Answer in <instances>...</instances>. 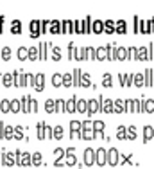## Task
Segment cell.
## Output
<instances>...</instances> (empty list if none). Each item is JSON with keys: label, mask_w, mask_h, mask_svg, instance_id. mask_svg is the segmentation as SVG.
Instances as JSON below:
<instances>
[{"label": "cell", "mask_w": 154, "mask_h": 169, "mask_svg": "<svg viewBox=\"0 0 154 169\" xmlns=\"http://www.w3.org/2000/svg\"><path fill=\"white\" fill-rule=\"evenodd\" d=\"M38 137L39 139H45V124H43V122L38 124Z\"/></svg>", "instance_id": "obj_26"}, {"label": "cell", "mask_w": 154, "mask_h": 169, "mask_svg": "<svg viewBox=\"0 0 154 169\" xmlns=\"http://www.w3.org/2000/svg\"><path fill=\"white\" fill-rule=\"evenodd\" d=\"M152 128H145L143 130V140H149V139H152Z\"/></svg>", "instance_id": "obj_24"}, {"label": "cell", "mask_w": 154, "mask_h": 169, "mask_svg": "<svg viewBox=\"0 0 154 169\" xmlns=\"http://www.w3.org/2000/svg\"><path fill=\"white\" fill-rule=\"evenodd\" d=\"M31 25H32V27H31V36L36 38V36L39 34V31H38V25H39V23H38V22H32Z\"/></svg>", "instance_id": "obj_20"}, {"label": "cell", "mask_w": 154, "mask_h": 169, "mask_svg": "<svg viewBox=\"0 0 154 169\" xmlns=\"http://www.w3.org/2000/svg\"><path fill=\"white\" fill-rule=\"evenodd\" d=\"M113 108H115V104H113V103H111V101H109V99H108V101H106V103H104V104H102V103H100V110H104V112H111V110H113Z\"/></svg>", "instance_id": "obj_12"}, {"label": "cell", "mask_w": 154, "mask_h": 169, "mask_svg": "<svg viewBox=\"0 0 154 169\" xmlns=\"http://www.w3.org/2000/svg\"><path fill=\"white\" fill-rule=\"evenodd\" d=\"M68 52H70V58H72V59H74V58L77 59V49L74 47V45H70V47H68Z\"/></svg>", "instance_id": "obj_35"}, {"label": "cell", "mask_w": 154, "mask_h": 169, "mask_svg": "<svg viewBox=\"0 0 154 169\" xmlns=\"http://www.w3.org/2000/svg\"><path fill=\"white\" fill-rule=\"evenodd\" d=\"M93 128H95V132H102L104 130V122H93Z\"/></svg>", "instance_id": "obj_41"}, {"label": "cell", "mask_w": 154, "mask_h": 169, "mask_svg": "<svg viewBox=\"0 0 154 169\" xmlns=\"http://www.w3.org/2000/svg\"><path fill=\"white\" fill-rule=\"evenodd\" d=\"M16 164H20V166H29L31 164V155L29 153H22V158H18Z\"/></svg>", "instance_id": "obj_7"}, {"label": "cell", "mask_w": 154, "mask_h": 169, "mask_svg": "<svg viewBox=\"0 0 154 169\" xmlns=\"http://www.w3.org/2000/svg\"><path fill=\"white\" fill-rule=\"evenodd\" d=\"M52 25H54V27H52V29H50V31H52V33H59V31H61V27H59V23H58V22H54V23H52Z\"/></svg>", "instance_id": "obj_45"}, {"label": "cell", "mask_w": 154, "mask_h": 169, "mask_svg": "<svg viewBox=\"0 0 154 169\" xmlns=\"http://www.w3.org/2000/svg\"><path fill=\"white\" fill-rule=\"evenodd\" d=\"M29 58H31V59H36V58H39V49H36V47H31V49H29Z\"/></svg>", "instance_id": "obj_18"}, {"label": "cell", "mask_w": 154, "mask_h": 169, "mask_svg": "<svg viewBox=\"0 0 154 169\" xmlns=\"http://www.w3.org/2000/svg\"><path fill=\"white\" fill-rule=\"evenodd\" d=\"M104 86H111V76L109 74L104 76Z\"/></svg>", "instance_id": "obj_42"}, {"label": "cell", "mask_w": 154, "mask_h": 169, "mask_svg": "<svg viewBox=\"0 0 154 169\" xmlns=\"http://www.w3.org/2000/svg\"><path fill=\"white\" fill-rule=\"evenodd\" d=\"M81 126H82V122H79V121H72V122H70V135H72V139H74V135H79V137H81V133H79L82 130Z\"/></svg>", "instance_id": "obj_2"}, {"label": "cell", "mask_w": 154, "mask_h": 169, "mask_svg": "<svg viewBox=\"0 0 154 169\" xmlns=\"http://www.w3.org/2000/svg\"><path fill=\"white\" fill-rule=\"evenodd\" d=\"M108 155H109V160H108V162H109L111 166H115L116 162H118V151H116V150H109Z\"/></svg>", "instance_id": "obj_8"}, {"label": "cell", "mask_w": 154, "mask_h": 169, "mask_svg": "<svg viewBox=\"0 0 154 169\" xmlns=\"http://www.w3.org/2000/svg\"><path fill=\"white\" fill-rule=\"evenodd\" d=\"M54 153L58 155L59 158H63V157H65V150H56V151H54Z\"/></svg>", "instance_id": "obj_48"}, {"label": "cell", "mask_w": 154, "mask_h": 169, "mask_svg": "<svg viewBox=\"0 0 154 169\" xmlns=\"http://www.w3.org/2000/svg\"><path fill=\"white\" fill-rule=\"evenodd\" d=\"M149 52H147V49H140L138 51V59H149Z\"/></svg>", "instance_id": "obj_23"}, {"label": "cell", "mask_w": 154, "mask_h": 169, "mask_svg": "<svg viewBox=\"0 0 154 169\" xmlns=\"http://www.w3.org/2000/svg\"><path fill=\"white\" fill-rule=\"evenodd\" d=\"M9 54H11V49H9V47H4V49H2V58H4V59H9Z\"/></svg>", "instance_id": "obj_32"}, {"label": "cell", "mask_w": 154, "mask_h": 169, "mask_svg": "<svg viewBox=\"0 0 154 169\" xmlns=\"http://www.w3.org/2000/svg\"><path fill=\"white\" fill-rule=\"evenodd\" d=\"M135 85H136V86H142V85H143V76H142V74H136L135 76Z\"/></svg>", "instance_id": "obj_31"}, {"label": "cell", "mask_w": 154, "mask_h": 169, "mask_svg": "<svg viewBox=\"0 0 154 169\" xmlns=\"http://www.w3.org/2000/svg\"><path fill=\"white\" fill-rule=\"evenodd\" d=\"M31 106H32V112L38 110V103H36V99H31Z\"/></svg>", "instance_id": "obj_47"}, {"label": "cell", "mask_w": 154, "mask_h": 169, "mask_svg": "<svg viewBox=\"0 0 154 169\" xmlns=\"http://www.w3.org/2000/svg\"><path fill=\"white\" fill-rule=\"evenodd\" d=\"M50 47V43L49 41H43L41 45H39V58L41 59H47V49Z\"/></svg>", "instance_id": "obj_6"}, {"label": "cell", "mask_w": 154, "mask_h": 169, "mask_svg": "<svg viewBox=\"0 0 154 169\" xmlns=\"http://www.w3.org/2000/svg\"><path fill=\"white\" fill-rule=\"evenodd\" d=\"M47 110H49L50 113H54V103H52V101H49V103H47Z\"/></svg>", "instance_id": "obj_46"}, {"label": "cell", "mask_w": 154, "mask_h": 169, "mask_svg": "<svg viewBox=\"0 0 154 169\" xmlns=\"http://www.w3.org/2000/svg\"><path fill=\"white\" fill-rule=\"evenodd\" d=\"M102 29H104V27H102V22H95V23H93V31H95V33H102Z\"/></svg>", "instance_id": "obj_37"}, {"label": "cell", "mask_w": 154, "mask_h": 169, "mask_svg": "<svg viewBox=\"0 0 154 169\" xmlns=\"http://www.w3.org/2000/svg\"><path fill=\"white\" fill-rule=\"evenodd\" d=\"M108 56H109V47H106V49H99V51H97V58H99V59H106Z\"/></svg>", "instance_id": "obj_9"}, {"label": "cell", "mask_w": 154, "mask_h": 169, "mask_svg": "<svg viewBox=\"0 0 154 169\" xmlns=\"http://www.w3.org/2000/svg\"><path fill=\"white\" fill-rule=\"evenodd\" d=\"M93 122H82V133H81V139H95V132H93Z\"/></svg>", "instance_id": "obj_1"}, {"label": "cell", "mask_w": 154, "mask_h": 169, "mask_svg": "<svg viewBox=\"0 0 154 169\" xmlns=\"http://www.w3.org/2000/svg\"><path fill=\"white\" fill-rule=\"evenodd\" d=\"M13 79H15V74L13 76H4V83H5V86H11V85H13Z\"/></svg>", "instance_id": "obj_30"}, {"label": "cell", "mask_w": 154, "mask_h": 169, "mask_svg": "<svg viewBox=\"0 0 154 169\" xmlns=\"http://www.w3.org/2000/svg\"><path fill=\"white\" fill-rule=\"evenodd\" d=\"M81 86H92V79L88 74H82L81 76Z\"/></svg>", "instance_id": "obj_13"}, {"label": "cell", "mask_w": 154, "mask_h": 169, "mask_svg": "<svg viewBox=\"0 0 154 169\" xmlns=\"http://www.w3.org/2000/svg\"><path fill=\"white\" fill-rule=\"evenodd\" d=\"M93 157H95L93 150H86V151H84V164H86V166H92V164L95 162V158H93Z\"/></svg>", "instance_id": "obj_5"}, {"label": "cell", "mask_w": 154, "mask_h": 169, "mask_svg": "<svg viewBox=\"0 0 154 169\" xmlns=\"http://www.w3.org/2000/svg\"><path fill=\"white\" fill-rule=\"evenodd\" d=\"M32 164H34V166L41 164V155H39V153H34V155H32Z\"/></svg>", "instance_id": "obj_34"}, {"label": "cell", "mask_w": 154, "mask_h": 169, "mask_svg": "<svg viewBox=\"0 0 154 169\" xmlns=\"http://www.w3.org/2000/svg\"><path fill=\"white\" fill-rule=\"evenodd\" d=\"M9 108H11V104H9L7 101H2V103H0V110H2V112H7Z\"/></svg>", "instance_id": "obj_38"}, {"label": "cell", "mask_w": 154, "mask_h": 169, "mask_svg": "<svg viewBox=\"0 0 154 169\" xmlns=\"http://www.w3.org/2000/svg\"><path fill=\"white\" fill-rule=\"evenodd\" d=\"M127 139H136V130L131 126V128H127Z\"/></svg>", "instance_id": "obj_36"}, {"label": "cell", "mask_w": 154, "mask_h": 169, "mask_svg": "<svg viewBox=\"0 0 154 169\" xmlns=\"http://www.w3.org/2000/svg\"><path fill=\"white\" fill-rule=\"evenodd\" d=\"M63 85H65V86H72V85H74V77L70 74L63 76Z\"/></svg>", "instance_id": "obj_17"}, {"label": "cell", "mask_w": 154, "mask_h": 169, "mask_svg": "<svg viewBox=\"0 0 154 169\" xmlns=\"http://www.w3.org/2000/svg\"><path fill=\"white\" fill-rule=\"evenodd\" d=\"M66 157H68V166L75 164V153H74L72 148H68V150H66Z\"/></svg>", "instance_id": "obj_11"}, {"label": "cell", "mask_w": 154, "mask_h": 169, "mask_svg": "<svg viewBox=\"0 0 154 169\" xmlns=\"http://www.w3.org/2000/svg\"><path fill=\"white\" fill-rule=\"evenodd\" d=\"M11 31H13L15 34H20V33H22V27H20V22H18V20H15V22H13V27H11Z\"/></svg>", "instance_id": "obj_22"}, {"label": "cell", "mask_w": 154, "mask_h": 169, "mask_svg": "<svg viewBox=\"0 0 154 169\" xmlns=\"http://www.w3.org/2000/svg\"><path fill=\"white\" fill-rule=\"evenodd\" d=\"M52 137H54V139H61V137H63V128H61V126L54 128V133H52Z\"/></svg>", "instance_id": "obj_28"}, {"label": "cell", "mask_w": 154, "mask_h": 169, "mask_svg": "<svg viewBox=\"0 0 154 169\" xmlns=\"http://www.w3.org/2000/svg\"><path fill=\"white\" fill-rule=\"evenodd\" d=\"M118 33H126V23L124 22H118V27H116Z\"/></svg>", "instance_id": "obj_44"}, {"label": "cell", "mask_w": 154, "mask_h": 169, "mask_svg": "<svg viewBox=\"0 0 154 169\" xmlns=\"http://www.w3.org/2000/svg\"><path fill=\"white\" fill-rule=\"evenodd\" d=\"M52 85H54V86H61V85H63V76H59V74L52 76Z\"/></svg>", "instance_id": "obj_15"}, {"label": "cell", "mask_w": 154, "mask_h": 169, "mask_svg": "<svg viewBox=\"0 0 154 169\" xmlns=\"http://www.w3.org/2000/svg\"><path fill=\"white\" fill-rule=\"evenodd\" d=\"M81 76H82V72H81L79 69H75V70H74V85H79V86H81Z\"/></svg>", "instance_id": "obj_16"}, {"label": "cell", "mask_w": 154, "mask_h": 169, "mask_svg": "<svg viewBox=\"0 0 154 169\" xmlns=\"http://www.w3.org/2000/svg\"><path fill=\"white\" fill-rule=\"evenodd\" d=\"M18 58H20V59H25V58H29V49H25V47L18 49Z\"/></svg>", "instance_id": "obj_21"}, {"label": "cell", "mask_w": 154, "mask_h": 169, "mask_svg": "<svg viewBox=\"0 0 154 169\" xmlns=\"http://www.w3.org/2000/svg\"><path fill=\"white\" fill-rule=\"evenodd\" d=\"M88 106H90V113H95V112H97V108H99L95 101H90V103H88Z\"/></svg>", "instance_id": "obj_39"}, {"label": "cell", "mask_w": 154, "mask_h": 169, "mask_svg": "<svg viewBox=\"0 0 154 169\" xmlns=\"http://www.w3.org/2000/svg\"><path fill=\"white\" fill-rule=\"evenodd\" d=\"M4 137H7V139L15 137V130L13 128H4Z\"/></svg>", "instance_id": "obj_29"}, {"label": "cell", "mask_w": 154, "mask_h": 169, "mask_svg": "<svg viewBox=\"0 0 154 169\" xmlns=\"http://www.w3.org/2000/svg\"><path fill=\"white\" fill-rule=\"evenodd\" d=\"M11 110H13V112H18L20 110V103L18 101H13V103H11Z\"/></svg>", "instance_id": "obj_43"}, {"label": "cell", "mask_w": 154, "mask_h": 169, "mask_svg": "<svg viewBox=\"0 0 154 169\" xmlns=\"http://www.w3.org/2000/svg\"><path fill=\"white\" fill-rule=\"evenodd\" d=\"M77 110H79V112H84V110H86V101H79V103H77Z\"/></svg>", "instance_id": "obj_40"}, {"label": "cell", "mask_w": 154, "mask_h": 169, "mask_svg": "<svg viewBox=\"0 0 154 169\" xmlns=\"http://www.w3.org/2000/svg\"><path fill=\"white\" fill-rule=\"evenodd\" d=\"M145 85H152V70H145Z\"/></svg>", "instance_id": "obj_25"}, {"label": "cell", "mask_w": 154, "mask_h": 169, "mask_svg": "<svg viewBox=\"0 0 154 169\" xmlns=\"http://www.w3.org/2000/svg\"><path fill=\"white\" fill-rule=\"evenodd\" d=\"M126 110H127V108H126V103H124L122 99H118V101H116V103H115V112H120V113H124V112H126Z\"/></svg>", "instance_id": "obj_10"}, {"label": "cell", "mask_w": 154, "mask_h": 169, "mask_svg": "<svg viewBox=\"0 0 154 169\" xmlns=\"http://www.w3.org/2000/svg\"><path fill=\"white\" fill-rule=\"evenodd\" d=\"M126 49H116L115 51V59H126Z\"/></svg>", "instance_id": "obj_19"}, {"label": "cell", "mask_w": 154, "mask_h": 169, "mask_svg": "<svg viewBox=\"0 0 154 169\" xmlns=\"http://www.w3.org/2000/svg\"><path fill=\"white\" fill-rule=\"evenodd\" d=\"M106 33H115V27H113V22H106V27H104Z\"/></svg>", "instance_id": "obj_33"}, {"label": "cell", "mask_w": 154, "mask_h": 169, "mask_svg": "<svg viewBox=\"0 0 154 169\" xmlns=\"http://www.w3.org/2000/svg\"><path fill=\"white\" fill-rule=\"evenodd\" d=\"M75 108H77V104H75V99L72 97V99H70V101L66 103V113H72V112H74V110H75Z\"/></svg>", "instance_id": "obj_14"}, {"label": "cell", "mask_w": 154, "mask_h": 169, "mask_svg": "<svg viewBox=\"0 0 154 169\" xmlns=\"http://www.w3.org/2000/svg\"><path fill=\"white\" fill-rule=\"evenodd\" d=\"M43 79H45V76H43V74L34 76V81H32V85H34V88H36L38 92H41V90H43Z\"/></svg>", "instance_id": "obj_3"}, {"label": "cell", "mask_w": 154, "mask_h": 169, "mask_svg": "<svg viewBox=\"0 0 154 169\" xmlns=\"http://www.w3.org/2000/svg\"><path fill=\"white\" fill-rule=\"evenodd\" d=\"M106 157H108V151L99 150V151H97V164H99V166H104V164L108 162V158H106Z\"/></svg>", "instance_id": "obj_4"}, {"label": "cell", "mask_w": 154, "mask_h": 169, "mask_svg": "<svg viewBox=\"0 0 154 169\" xmlns=\"http://www.w3.org/2000/svg\"><path fill=\"white\" fill-rule=\"evenodd\" d=\"M52 58H54L56 61H59V59H61V49L54 47V49H52Z\"/></svg>", "instance_id": "obj_27"}, {"label": "cell", "mask_w": 154, "mask_h": 169, "mask_svg": "<svg viewBox=\"0 0 154 169\" xmlns=\"http://www.w3.org/2000/svg\"><path fill=\"white\" fill-rule=\"evenodd\" d=\"M118 137H120V139H124V137H126V132H124V128H120V130H118Z\"/></svg>", "instance_id": "obj_49"}]
</instances>
